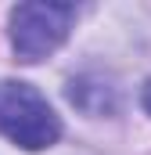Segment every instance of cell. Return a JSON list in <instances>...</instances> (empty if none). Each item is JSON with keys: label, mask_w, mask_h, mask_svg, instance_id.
<instances>
[{"label": "cell", "mask_w": 151, "mask_h": 155, "mask_svg": "<svg viewBox=\"0 0 151 155\" xmlns=\"http://www.w3.org/2000/svg\"><path fill=\"white\" fill-rule=\"evenodd\" d=\"M72 22H76L72 4H18L11 11V22H7L14 58L33 65L40 58L54 54L69 40Z\"/></svg>", "instance_id": "7a4b0ae2"}, {"label": "cell", "mask_w": 151, "mask_h": 155, "mask_svg": "<svg viewBox=\"0 0 151 155\" xmlns=\"http://www.w3.org/2000/svg\"><path fill=\"white\" fill-rule=\"evenodd\" d=\"M0 137L11 144L40 152L61 137V119L36 87L18 79H0Z\"/></svg>", "instance_id": "6da1fadb"}, {"label": "cell", "mask_w": 151, "mask_h": 155, "mask_svg": "<svg viewBox=\"0 0 151 155\" xmlns=\"http://www.w3.org/2000/svg\"><path fill=\"white\" fill-rule=\"evenodd\" d=\"M140 101H144V108H148V112H151V79H148V83H144V94H140Z\"/></svg>", "instance_id": "3957f363"}]
</instances>
